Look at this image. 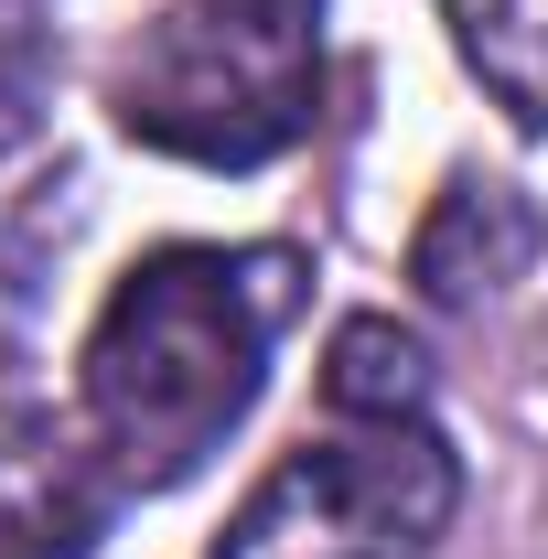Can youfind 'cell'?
<instances>
[{"mask_svg":"<svg viewBox=\"0 0 548 559\" xmlns=\"http://www.w3.org/2000/svg\"><path fill=\"white\" fill-rule=\"evenodd\" d=\"M301 301H312V259L270 237L248 248L183 237V248L130 259L75 345V419L97 430L108 474L130 495L194 485L248 430Z\"/></svg>","mask_w":548,"mask_h":559,"instance_id":"6da1fadb","label":"cell"},{"mask_svg":"<svg viewBox=\"0 0 548 559\" xmlns=\"http://www.w3.org/2000/svg\"><path fill=\"white\" fill-rule=\"evenodd\" d=\"M430 11L484 97L516 130H548V0H430Z\"/></svg>","mask_w":548,"mask_h":559,"instance_id":"8992f818","label":"cell"},{"mask_svg":"<svg viewBox=\"0 0 548 559\" xmlns=\"http://www.w3.org/2000/svg\"><path fill=\"white\" fill-rule=\"evenodd\" d=\"M323 409L344 419H430V355L398 312H344L323 345Z\"/></svg>","mask_w":548,"mask_h":559,"instance_id":"52a82bcc","label":"cell"},{"mask_svg":"<svg viewBox=\"0 0 548 559\" xmlns=\"http://www.w3.org/2000/svg\"><path fill=\"white\" fill-rule=\"evenodd\" d=\"M463 506V452L441 419H344L279 452L226 516L215 559H430Z\"/></svg>","mask_w":548,"mask_h":559,"instance_id":"3957f363","label":"cell"},{"mask_svg":"<svg viewBox=\"0 0 548 559\" xmlns=\"http://www.w3.org/2000/svg\"><path fill=\"white\" fill-rule=\"evenodd\" d=\"M44 86H55V44H44L33 0H0V140L44 119Z\"/></svg>","mask_w":548,"mask_h":559,"instance_id":"ba28073f","label":"cell"},{"mask_svg":"<svg viewBox=\"0 0 548 559\" xmlns=\"http://www.w3.org/2000/svg\"><path fill=\"white\" fill-rule=\"evenodd\" d=\"M119 495L86 419L0 409V559H97Z\"/></svg>","mask_w":548,"mask_h":559,"instance_id":"277c9868","label":"cell"},{"mask_svg":"<svg viewBox=\"0 0 548 559\" xmlns=\"http://www.w3.org/2000/svg\"><path fill=\"white\" fill-rule=\"evenodd\" d=\"M108 119L194 173H259L323 119V0H162Z\"/></svg>","mask_w":548,"mask_h":559,"instance_id":"7a4b0ae2","label":"cell"},{"mask_svg":"<svg viewBox=\"0 0 548 559\" xmlns=\"http://www.w3.org/2000/svg\"><path fill=\"white\" fill-rule=\"evenodd\" d=\"M538 259V215L516 205L505 183H452L430 226H419V290L430 301H484Z\"/></svg>","mask_w":548,"mask_h":559,"instance_id":"5b68a950","label":"cell"}]
</instances>
